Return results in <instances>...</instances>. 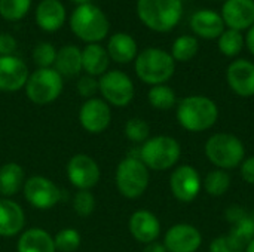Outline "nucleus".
<instances>
[{"label": "nucleus", "mask_w": 254, "mask_h": 252, "mask_svg": "<svg viewBox=\"0 0 254 252\" xmlns=\"http://www.w3.org/2000/svg\"><path fill=\"white\" fill-rule=\"evenodd\" d=\"M95 203V196L91 190H77L73 198V209L82 218H86L94 212Z\"/></svg>", "instance_id": "nucleus-35"}, {"label": "nucleus", "mask_w": 254, "mask_h": 252, "mask_svg": "<svg viewBox=\"0 0 254 252\" xmlns=\"http://www.w3.org/2000/svg\"><path fill=\"white\" fill-rule=\"evenodd\" d=\"M71 1H74V3H77V4H85V3H89V0H71Z\"/></svg>", "instance_id": "nucleus-45"}, {"label": "nucleus", "mask_w": 254, "mask_h": 252, "mask_svg": "<svg viewBox=\"0 0 254 252\" xmlns=\"http://www.w3.org/2000/svg\"><path fill=\"white\" fill-rule=\"evenodd\" d=\"M182 156L179 141L168 135H158L143 143L140 160L152 171H168L177 165Z\"/></svg>", "instance_id": "nucleus-6"}, {"label": "nucleus", "mask_w": 254, "mask_h": 252, "mask_svg": "<svg viewBox=\"0 0 254 252\" xmlns=\"http://www.w3.org/2000/svg\"><path fill=\"white\" fill-rule=\"evenodd\" d=\"M199 50V42L198 37L192 36V34H183L179 36L173 46H171V56L174 58V61L177 62H188L190 59H193L196 56Z\"/></svg>", "instance_id": "nucleus-27"}, {"label": "nucleus", "mask_w": 254, "mask_h": 252, "mask_svg": "<svg viewBox=\"0 0 254 252\" xmlns=\"http://www.w3.org/2000/svg\"><path fill=\"white\" fill-rule=\"evenodd\" d=\"M244 40H246V46H247L249 52L252 55H254V24L247 30V34H246Z\"/></svg>", "instance_id": "nucleus-42"}, {"label": "nucleus", "mask_w": 254, "mask_h": 252, "mask_svg": "<svg viewBox=\"0 0 254 252\" xmlns=\"http://www.w3.org/2000/svg\"><path fill=\"white\" fill-rule=\"evenodd\" d=\"M244 250L246 247L229 233L213 239V242L210 244V252H244Z\"/></svg>", "instance_id": "nucleus-37"}, {"label": "nucleus", "mask_w": 254, "mask_h": 252, "mask_svg": "<svg viewBox=\"0 0 254 252\" xmlns=\"http://www.w3.org/2000/svg\"><path fill=\"white\" fill-rule=\"evenodd\" d=\"M112 122L110 105L100 98L86 100L79 110V123L89 134L104 132Z\"/></svg>", "instance_id": "nucleus-13"}, {"label": "nucleus", "mask_w": 254, "mask_h": 252, "mask_svg": "<svg viewBox=\"0 0 254 252\" xmlns=\"http://www.w3.org/2000/svg\"><path fill=\"white\" fill-rule=\"evenodd\" d=\"M25 214L24 209L12 199H0V236L12 238L24 230Z\"/></svg>", "instance_id": "nucleus-20"}, {"label": "nucleus", "mask_w": 254, "mask_h": 252, "mask_svg": "<svg viewBox=\"0 0 254 252\" xmlns=\"http://www.w3.org/2000/svg\"><path fill=\"white\" fill-rule=\"evenodd\" d=\"M177 122L189 132H204L213 128L219 119L217 104L205 95L183 98L176 111Z\"/></svg>", "instance_id": "nucleus-1"}, {"label": "nucleus", "mask_w": 254, "mask_h": 252, "mask_svg": "<svg viewBox=\"0 0 254 252\" xmlns=\"http://www.w3.org/2000/svg\"><path fill=\"white\" fill-rule=\"evenodd\" d=\"M211 1H225V0H211Z\"/></svg>", "instance_id": "nucleus-47"}, {"label": "nucleus", "mask_w": 254, "mask_h": 252, "mask_svg": "<svg viewBox=\"0 0 254 252\" xmlns=\"http://www.w3.org/2000/svg\"><path fill=\"white\" fill-rule=\"evenodd\" d=\"M54 68L61 74V77H74L82 68V50L74 45H65L57 50V58Z\"/></svg>", "instance_id": "nucleus-25"}, {"label": "nucleus", "mask_w": 254, "mask_h": 252, "mask_svg": "<svg viewBox=\"0 0 254 252\" xmlns=\"http://www.w3.org/2000/svg\"><path fill=\"white\" fill-rule=\"evenodd\" d=\"M150 174L140 157H125L116 168L115 183L118 192L127 199L140 198L149 187Z\"/></svg>", "instance_id": "nucleus-7"}, {"label": "nucleus", "mask_w": 254, "mask_h": 252, "mask_svg": "<svg viewBox=\"0 0 254 252\" xmlns=\"http://www.w3.org/2000/svg\"><path fill=\"white\" fill-rule=\"evenodd\" d=\"M77 92L82 98L91 100L95 98V94L98 92V80L92 76H82L77 80Z\"/></svg>", "instance_id": "nucleus-38"}, {"label": "nucleus", "mask_w": 254, "mask_h": 252, "mask_svg": "<svg viewBox=\"0 0 254 252\" xmlns=\"http://www.w3.org/2000/svg\"><path fill=\"white\" fill-rule=\"evenodd\" d=\"M137 77L152 86L165 85L176 73V61L170 52L159 48H146L134 59Z\"/></svg>", "instance_id": "nucleus-3"}, {"label": "nucleus", "mask_w": 254, "mask_h": 252, "mask_svg": "<svg viewBox=\"0 0 254 252\" xmlns=\"http://www.w3.org/2000/svg\"><path fill=\"white\" fill-rule=\"evenodd\" d=\"M98 92L109 105L127 107L135 94L131 77L121 70H110L98 79Z\"/></svg>", "instance_id": "nucleus-9"}, {"label": "nucleus", "mask_w": 254, "mask_h": 252, "mask_svg": "<svg viewBox=\"0 0 254 252\" xmlns=\"http://www.w3.org/2000/svg\"><path fill=\"white\" fill-rule=\"evenodd\" d=\"M55 58L57 49L48 42H42L33 49V61L39 68H52V65L55 64Z\"/></svg>", "instance_id": "nucleus-34"}, {"label": "nucleus", "mask_w": 254, "mask_h": 252, "mask_svg": "<svg viewBox=\"0 0 254 252\" xmlns=\"http://www.w3.org/2000/svg\"><path fill=\"white\" fill-rule=\"evenodd\" d=\"M202 187L210 196L214 198L225 196L231 189V175L228 174V171L223 169L210 171L202 180Z\"/></svg>", "instance_id": "nucleus-29"}, {"label": "nucleus", "mask_w": 254, "mask_h": 252, "mask_svg": "<svg viewBox=\"0 0 254 252\" xmlns=\"http://www.w3.org/2000/svg\"><path fill=\"white\" fill-rule=\"evenodd\" d=\"M240 172L246 183L254 186V156L246 157L243 160V163L240 165Z\"/></svg>", "instance_id": "nucleus-39"}, {"label": "nucleus", "mask_w": 254, "mask_h": 252, "mask_svg": "<svg viewBox=\"0 0 254 252\" xmlns=\"http://www.w3.org/2000/svg\"><path fill=\"white\" fill-rule=\"evenodd\" d=\"M250 217H252V220H253V223H254V212L252 214V215H250Z\"/></svg>", "instance_id": "nucleus-46"}, {"label": "nucleus", "mask_w": 254, "mask_h": 252, "mask_svg": "<svg viewBox=\"0 0 254 252\" xmlns=\"http://www.w3.org/2000/svg\"><path fill=\"white\" fill-rule=\"evenodd\" d=\"M25 183V172L19 163L9 162L0 166V195L10 198L19 193Z\"/></svg>", "instance_id": "nucleus-26"}, {"label": "nucleus", "mask_w": 254, "mask_h": 252, "mask_svg": "<svg viewBox=\"0 0 254 252\" xmlns=\"http://www.w3.org/2000/svg\"><path fill=\"white\" fill-rule=\"evenodd\" d=\"M137 16L149 30L168 33L183 16V0H137Z\"/></svg>", "instance_id": "nucleus-2"}, {"label": "nucleus", "mask_w": 254, "mask_h": 252, "mask_svg": "<svg viewBox=\"0 0 254 252\" xmlns=\"http://www.w3.org/2000/svg\"><path fill=\"white\" fill-rule=\"evenodd\" d=\"M229 235L232 238H235L240 244H243L244 247H247V244L254 238V223L253 220H252V217L247 215L241 221L232 224Z\"/></svg>", "instance_id": "nucleus-36"}, {"label": "nucleus", "mask_w": 254, "mask_h": 252, "mask_svg": "<svg viewBox=\"0 0 254 252\" xmlns=\"http://www.w3.org/2000/svg\"><path fill=\"white\" fill-rule=\"evenodd\" d=\"M31 7V0H0V16L6 21L22 19Z\"/></svg>", "instance_id": "nucleus-31"}, {"label": "nucleus", "mask_w": 254, "mask_h": 252, "mask_svg": "<svg viewBox=\"0 0 254 252\" xmlns=\"http://www.w3.org/2000/svg\"><path fill=\"white\" fill-rule=\"evenodd\" d=\"M125 137L132 141V143H138L143 144L149 140L150 135V126L146 120L140 119V117H132L125 123Z\"/></svg>", "instance_id": "nucleus-33"}, {"label": "nucleus", "mask_w": 254, "mask_h": 252, "mask_svg": "<svg viewBox=\"0 0 254 252\" xmlns=\"http://www.w3.org/2000/svg\"><path fill=\"white\" fill-rule=\"evenodd\" d=\"M207 159L217 168L223 171H231L240 168L246 159L244 143L234 134L219 132L211 135L204 147Z\"/></svg>", "instance_id": "nucleus-5"}, {"label": "nucleus", "mask_w": 254, "mask_h": 252, "mask_svg": "<svg viewBox=\"0 0 254 252\" xmlns=\"http://www.w3.org/2000/svg\"><path fill=\"white\" fill-rule=\"evenodd\" d=\"M162 244L167 252H196L202 245V235L195 226L180 223L167 230Z\"/></svg>", "instance_id": "nucleus-14"}, {"label": "nucleus", "mask_w": 254, "mask_h": 252, "mask_svg": "<svg viewBox=\"0 0 254 252\" xmlns=\"http://www.w3.org/2000/svg\"><path fill=\"white\" fill-rule=\"evenodd\" d=\"M82 242L80 233L71 227L63 229L60 230L55 236H54V244H55V250L58 252H74L79 250Z\"/></svg>", "instance_id": "nucleus-32"}, {"label": "nucleus", "mask_w": 254, "mask_h": 252, "mask_svg": "<svg viewBox=\"0 0 254 252\" xmlns=\"http://www.w3.org/2000/svg\"><path fill=\"white\" fill-rule=\"evenodd\" d=\"M226 82L234 94L243 98L254 97V62L238 58L226 70Z\"/></svg>", "instance_id": "nucleus-15"}, {"label": "nucleus", "mask_w": 254, "mask_h": 252, "mask_svg": "<svg viewBox=\"0 0 254 252\" xmlns=\"http://www.w3.org/2000/svg\"><path fill=\"white\" fill-rule=\"evenodd\" d=\"M220 15L228 28L243 33L254 24V0H225Z\"/></svg>", "instance_id": "nucleus-17"}, {"label": "nucleus", "mask_w": 254, "mask_h": 252, "mask_svg": "<svg viewBox=\"0 0 254 252\" xmlns=\"http://www.w3.org/2000/svg\"><path fill=\"white\" fill-rule=\"evenodd\" d=\"M249 214L243 209V208H240V206H231V208H228V211H226V220H228V223L232 226V224H235V223H238V221H241L243 218H246Z\"/></svg>", "instance_id": "nucleus-41"}, {"label": "nucleus", "mask_w": 254, "mask_h": 252, "mask_svg": "<svg viewBox=\"0 0 254 252\" xmlns=\"http://www.w3.org/2000/svg\"><path fill=\"white\" fill-rule=\"evenodd\" d=\"M110 64V56L107 49L103 48L100 43H89L82 50V68L86 71L88 76L97 77L107 73Z\"/></svg>", "instance_id": "nucleus-23"}, {"label": "nucleus", "mask_w": 254, "mask_h": 252, "mask_svg": "<svg viewBox=\"0 0 254 252\" xmlns=\"http://www.w3.org/2000/svg\"><path fill=\"white\" fill-rule=\"evenodd\" d=\"M63 92V77L55 68H37L28 76L25 94L37 105L54 102Z\"/></svg>", "instance_id": "nucleus-8"}, {"label": "nucleus", "mask_w": 254, "mask_h": 252, "mask_svg": "<svg viewBox=\"0 0 254 252\" xmlns=\"http://www.w3.org/2000/svg\"><path fill=\"white\" fill-rule=\"evenodd\" d=\"M28 68L25 62L13 55L0 56V91L16 92L25 88L28 80Z\"/></svg>", "instance_id": "nucleus-16"}, {"label": "nucleus", "mask_w": 254, "mask_h": 252, "mask_svg": "<svg viewBox=\"0 0 254 252\" xmlns=\"http://www.w3.org/2000/svg\"><path fill=\"white\" fill-rule=\"evenodd\" d=\"M16 252H57L54 236L39 227L24 230L18 239Z\"/></svg>", "instance_id": "nucleus-24"}, {"label": "nucleus", "mask_w": 254, "mask_h": 252, "mask_svg": "<svg viewBox=\"0 0 254 252\" xmlns=\"http://www.w3.org/2000/svg\"><path fill=\"white\" fill-rule=\"evenodd\" d=\"M147 100L150 102V105L156 110L161 111H168L171 110L176 102H177V97L176 92L171 86L168 85H156L152 86L147 92Z\"/></svg>", "instance_id": "nucleus-30"}, {"label": "nucleus", "mask_w": 254, "mask_h": 252, "mask_svg": "<svg viewBox=\"0 0 254 252\" xmlns=\"http://www.w3.org/2000/svg\"><path fill=\"white\" fill-rule=\"evenodd\" d=\"M189 25L195 37H201L205 40H217L220 34L226 30L222 15L213 9L196 10L190 16Z\"/></svg>", "instance_id": "nucleus-18"}, {"label": "nucleus", "mask_w": 254, "mask_h": 252, "mask_svg": "<svg viewBox=\"0 0 254 252\" xmlns=\"http://www.w3.org/2000/svg\"><path fill=\"white\" fill-rule=\"evenodd\" d=\"M107 53L110 59L118 64H128L138 55L137 42L127 33H115L107 43Z\"/></svg>", "instance_id": "nucleus-22"}, {"label": "nucleus", "mask_w": 254, "mask_h": 252, "mask_svg": "<svg viewBox=\"0 0 254 252\" xmlns=\"http://www.w3.org/2000/svg\"><path fill=\"white\" fill-rule=\"evenodd\" d=\"M202 189V178L192 165L177 166L170 177V190L173 196L183 203L193 202Z\"/></svg>", "instance_id": "nucleus-11"}, {"label": "nucleus", "mask_w": 254, "mask_h": 252, "mask_svg": "<svg viewBox=\"0 0 254 252\" xmlns=\"http://www.w3.org/2000/svg\"><path fill=\"white\" fill-rule=\"evenodd\" d=\"M143 252H167L165 250V247H164V244H159V242H152V244H147L146 247H144V250Z\"/></svg>", "instance_id": "nucleus-43"}, {"label": "nucleus", "mask_w": 254, "mask_h": 252, "mask_svg": "<svg viewBox=\"0 0 254 252\" xmlns=\"http://www.w3.org/2000/svg\"><path fill=\"white\" fill-rule=\"evenodd\" d=\"M67 18L65 7L60 0H42L36 7V24L48 33L60 30Z\"/></svg>", "instance_id": "nucleus-21"}, {"label": "nucleus", "mask_w": 254, "mask_h": 252, "mask_svg": "<svg viewBox=\"0 0 254 252\" xmlns=\"http://www.w3.org/2000/svg\"><path fill=\"white\" fill-rule=\"evenodd\" d=\"M244 252H254V238L247 244V247H246V250Z\"/></svg>", "instance_id": "nucleus-44"}, {"label": "nucleus", "mask_w": 254, "mask_h": 252, "mask_svg": "<svg viewBox=\"0 0 254 252\" xmlns=\"http://www.w3.org/2000/svg\"><path fill=\"white\" fill-rule=\"evenodd\" d=\"M128 227L132 238L144 245L155 242L161 235V221L153 212L147 209L135 211L129 218Z\"/></svg>", "instance_id": "nucleus-19"}, {"label": "nucleus", "mask_w": 254, "mask_h": 252, "mask_svg": "<svg viewBox=\"0 0 254 252\" xmlns=\"http://www.w3.org/2000/svg\"><path fill=\"white\" fill-rule=\"evenodd\" d=\"M70 28L74 36L83 42L98 43L104 40L110 30L107 15L95 4H79L70 16Z\"/></svg>", "instance_id": "nucleus-4"}, {"label": "nucleus", "mask_w": 254, "mask_h": 252, "mask_svg": "<svg viewBox=\"0 0 254 252\" xmlns=\"http://www.w3.org/2000/svg\"><path fill=\"white\" fill-rule=\"evenodd\" d=\"M16 49V40L10 34H0V56H9Z\"/></svg>", "instance_id": "nucleus-40"}, {"label": "nucleus", "mask_w": 254, "mask_h": 252, "mask_svg": "<svg viewBox=\"0 0 254 252\" xmlns=\"http://www.w3.org/2000/svg\"><path fill=\"white\" fill-rule=\"evenodd\" d=\"M98 163L88 154H74L67 163V178L77 190H91L100 181Z\"/></svg>", "instance_id": "nucleus-12"}, {"label": "nucleus", "mask_w": 254, "mask_h": 252, "mask_svg": "<svg viewBox=\"0 0 254 252\" xmlns=\"http://www.w3.org/2000/svg\"><path fill=\"white\" fill-rule=\"evenodd\" d=\"M22 190L27 202L33 208L42 211L54 208L61 199V190L58 189V186L43 175H34L27 178Z\"/></svg>", "instance_id": "nucleus-10"}, {"label": "nucleus", "mask_w": 254, "mask_h": 252, "mask_svg": "<svg viewBox=\"0 0 254 252\" xmlns=\"http://www.w3.org/2000/svg\"><path fill=\"white\" fill-rule=\"evenodd\" d=\"M244 46H246L244 34L241 31H237V30L226 28L220 34V37L217 39V48H219V50L225 56H228V58L238 56L243 52Z\"/></svg>", "instance_id": "nucleus-28"}]
</instances>
